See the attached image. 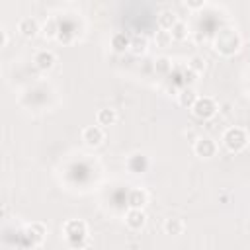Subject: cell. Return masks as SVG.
<instances>
[{
    "label": "cell",
    "instance_id": "6da1fadb",
    "mask_svg": "<svg viewBox=\"0 0 250 250\" xmlns=\"http://www.w3.org/2000/svg\"><path fill=\"white\" fill-rule=\"evenodd\" d=\"M240 45H242L240 35H238L234 29H229V27L221 29V31L215 35V41H213L215 51L221 53V55H225V57H230V55L238 53V51H240Z\"/></svg>",
    "mask_w": 250,
    "mask_h": 250
},
{
    "label": "cell",
    "instance_id": "7a4b0ae2",
    "mask_svg": "<svg viewBox=\"0 0 250 250\" xmlns=\"http://www.w3.org/2000/svg\"><path fill=\"white\" fill-rule=\"evenodd\" d=\"M223 145L229 152H240L248 145V133L242 127H230L223 135Z\"/></svg>",
    "mask_w": 250,
    "mask_h": 250
},
{
    "label": "cell",
    "instance_id": "3957f363",
    "mask_svg": "<svg viewBox=\"0 0 250 250\" xmlns=\"http://www.w3.org/2000/svg\"><path fill=\"white\" fill-rule=\"evenodd\" d=\"M64 236L72 248H78V246H82V242L88 236V225L80 219H72L64 225Z\"/></svg>",
    "mask_w": 250,
    "mask_h": 250
},
{
    "label": "cell",
    "instance_id": "277c9868",
    "mask_svg": "<svg viewBox=\"0 0 250 250\" xmlns=\"http://www.w3.org/2000/svg\"><path fill=\"white\" fill-rule=\"evenodd\" d=\"M217 109H219V107H217V102H215L213 98H209V96H199L197 102H195V105L191 107L193 115H195L197 119H203V121L215 117Z\"/></svg>",
    "mask_w": 250,
    "mask_h": 250
},
{
    "label": "cell",
    "instance_id": "5b68a950",
    "mask_svg": "<svg viewBox=\"0 0 250 250\" xmlns=\"http://www.w3.org/2000/svg\"><path fill=\"white\" fill-rule=\"evenodd\" d=\"M105 139V133L100 125H88L82 129V141L88 145V146H98L102 145Z\"/></svg>",
    "mask_w": 250,
    "mask_h": 250
},
{
    "label": "cell",
    "instance_id": "8992f818",
    "mask_svg": "<svg viewBox=\"0 0 250 250\" xmlns=\"http://www.w3.org/2000/svg\"><path fill=\"white\" fill-rule=\"evenodd\" d=\"M193 152L199 158H211L217 152V143L213 139H209V137H201V139H197L193 143Z\"/></svg>",
    "mask_w": 250,
    "mask_h": 250
},
{
    "label": "cell",
    "instance_id": "52a82bcc",
    "mask_svg": "<svg viewBox=\"0 0 250 250\" xmlns=\"http://www.w3.org/2000/svg\"><path fill=\"white\" fill-rule=\"evenodd\" d=\"M125 225L131 229V230H141L145 225H146V215L143 209H129L125 213Z\"/></svg>",
    "mask_w": 250,
    "mask_h": 250
},
{
    "label": "cell",
    "instance_id": "ba28073f",
    "mask_svg": "<svg viewBox=\"0 0 250 250\" xmlns=\"http://www.w3.org/2000/svg\"><path fill=\"white\" fill-rule=\"evenodd\" d=\"M33 62H35V66H37L39 70H51V68L55 66V62H57V57H55L53 51H39V53L35 55Z\"/></svg>",
    "mask_w": 250,
    "mask_h": 250
},
{
    "label": "cell",
    "instance_id": "9c48e42d",
    "mask_svg": "<svg viewBox=\"0 0 250 250\" xmlns=\"http://www.w3.org/2000/svg\"><path fill=\"white\" fill-rule=\"evenodd\" d=\"M127 168H129L133 174H143V172H146V168H148V158H146L145 154H141V152L131 154L129 160H127Z\"/></svg>",
    "mask_w": 250,
    "mask_h": 250
},
{
    "label": "cell",
    "instance_id": "30bf717a",
    "mask_svg": "<svg viewBox=\"0 0 250 250\" xmlns=\"http://www.w3.org/2000/svg\"><path fill=\"white\" fill-rule=\"evenodd\" d=\"M18 31H20L23 37L31 39V37L37 35V31H39V23H37L33 18H21L20 23H18Z\"/></svg>",
    "mask_w": 250,
    "mask_h": 250
},
{
    "label": "cell",
    "instance_id": "8fae6325",
    "mask_svg": "<svg viewBox=\"0 0 250 250\" xmlns=\"http://www.w3.org/2000/svg\"><path fill=\"white\" fill-rule=\"evenodd\" d=\"M111 47H113L115 53L129 51V47H131V37H129L125 31H117V33H113V37H111Z\"/></svg>",
    "mask_w": 250,
    "mask_h": 250
},
{
    "label": "cell",
    "instance_id": "7c38bea8",
    "mask_svg": "<svg viewBox=\"0 0 250 250\" xmlns=\"http://www.w3.org/2000/svg\"><path fill=\"white\" fill-rule=\"evenodd\" d=\"M197 92L193 90V88H184L180 94H178V104L182 105V107H188V109H191L193 105H195V102H197Z\"/></svg>",
    "mask_w": 250,
    "mask_h": 250
},
{
    "label": "cell",
    "instance_id": "4fadbf2b",
    "mask_svg": "<svg viewBox=\"0 0 250 250\" xmlns=\"http://www.w3.org/2000/svg\"><path fill=\"white\" fill-rule=\"evenodd\" d=\"M178 21H180V20L176 18V14H174L172 10H164V12H160V16H158V27H160L162 31H170Z\"/></svg>",
    "mask_w": 250,
    "mask_h": 250
},
{
    "label": "cell",
    "instance_id": "5bb4252c",
    "mask_svg": "<svg viewBox=\"0 0 250 250\" xmlns=\"http://www.w3.org/2000/svg\"><path fill=\"white\" fill-rule=\"evenodd\" d=\"M146 49H148V39H146L145 35H133V37H131V47H129V51H131L135 57L145 55Z\"/></svg>",
    "mask_w": 250,
    "mask_h": 250
},
{
    "label": "cell",
    "instance_id": "9a60e30c",
    "mask_svg": "<svg viewBox=\"0 0 250 250\" xmlns=\"http://www.w3.org/2000/svg\"><path fill=\"white\" fill-rule=\"evenodd\" d=\"M25 232H27L29 238H33L35 244H39V242H43V238H45V234H47V227H45L43 223H31Z\"/></svg>",
    "mask_w": 250,
    "mask_h": 250
},
{
    "label": "cell",
    "instance_id": "2e32d148",
    "mask_svg": "<svg viewBox=\"0 0 250 250\" xmlns=\"http://www.w3.org/2000/svg\"><path fill=\"white\" fill-rule=\"evenodd\" d=\"M96 119H98V125L100 127H107V125H113L117 121V113H115V109L105 107V109H100L98 111Z\"/></svg>",
    "mask_w": 250,
    "mask_h": 250
},
{
    "label": "cell",
    "instance_id": "e0dca14e",
    "mask_svg": "<svg viewBox=\"0 0 250 250\" xmlns=\"http://www.w3.org/2000/svg\"><path fill=\"white\" fill-rule=\"evenodd\" d=\"M129 205L133 207V209H143L145 205H146V191L145 189H131V193H129Z\"/></svg>",
    "mask_w": 250,
    "mask_h": 250
},
{
    "label": "cell",
    "instance_id": "ac0fdd59",
    "mask_svg": "<svg viewBox=\"0 0 250 250\" xmlns=\"http://www.w3.org/2000/svg\"><path fill=\"white\" fill-rule=\"evenodd\" d=\"M184 229H186V225H184L182 219H168V221L164 223V230H166L168 234H174V236L182 234Z\"/></svg>",
    "mask_w": 250,
    "mask_h": 250
},
{
    "label": "cell",
    "instance_id": "d6986e66",
    "mask_svg": "<svg viewBox=\"0 0 250 250\" xmlns=\"http://www.w3.org/2000/svg\"><path fill=\"white\" fill-rule=\"evenodd\" d=\"M188 68H189L193 74H203L205 68H207V61H205L203 57H199V55H197V57H191Z\"/></svg>",
    "mask_w": 250,
    "mask_h": 250
},
{
    "label": "cell",
    "instance_id": "ffe728a7",
    "mask_svg": "<svg viewBox=\"0 0 250 250\" xmlns=\"http://www.w3.org/2000/svg\"><path fill=\"white\" fill-rule=\"evenodd\" d=\"M170 35H172V41H184L188 37V27L184 21H178L172 29H170Z\"/></svg>",
    "mask_w": 250,
    "mask_h": 250
},
{
    "label": "cell",
    "instance_id": "44dd1931",
    "mask_svg": "<svg viewBox=\"0 0 250 250\" xmlns=\"http://www.w3.org/2000/svg\"><path fill=\"white\" fill-rule=\"evenodd\" d=\"M154 68H156V72H160V74H168V72L172 70V61H170L168 57H158L156 62H154Z\"/></svg>",
    "mask_w": 250,
    "mask_h": 250
},
{
    "label": "cell",
    "instance_id": "7402d4cb",
    "mask_svg": "<svg viewBox=\"0 0 250 250\" xmlns=\"http://www.w3.org/2000/svg\"><path fill=\"white\" fill-rule=\"evenodd\" d=\"M59 31H61V27H59L57 20H51V21L45 23V27H43V35H45V37H57Z\"/></svg>",
    "mask_w": 250,
    "mask_h": 250
},
{
    "label": "cell",
    "instance_id": "603a6c76",
    "mask_svg": "<svg viewBox=\"0 0 250 250\" xmlns=\"http://www.w3.org/2000/svg\"><path fill=\"white\" fill-rule=\"evenodd\" d=\"M156 43H158L160 47H166L168 43H172L170 31H158V33H156Z\"/></svg>",
    "mask_w": 250,
    "mask_h": 250
},
{
    "label": "cell",
    "instance_id": "cb8c5ba5",
    "mask_svg": "<svg viewBox=\"0 0 250 250\" xmlns=\"http://www.w3.org/2000/svg\"><path fill=\"white\" fill-rule=\"evenodd\" d=\"M184 6L189 8V10H197V8H203L205 2H184Z\"/></svg>",
    "mask_w": 250,
    "mask_h": 250
},
{
    "label": "cell",
    "instance_id": "d4e9b609",
    "mask_svg": "<svg viewBox=\"0 0 250 250\" xmlns=\"http://www.w3.org/2000/svg\"><path fill=\"white\" fill-rule=\"evenodd\" d=\"M6 43H8V31L2 29L0 31V47H6Z\"/></svg>",
    "mask_w": 250,
    "mask_h": 250
}]
</instances>
